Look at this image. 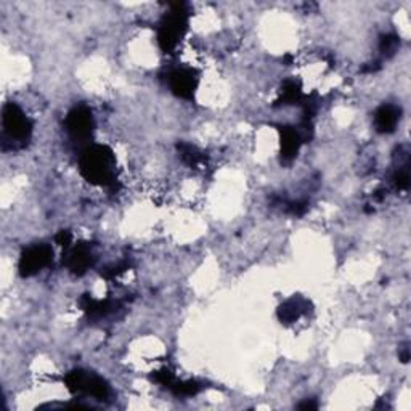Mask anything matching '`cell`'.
<instances>
[{
  "label": "cell",
  "mask_w": 411,
  "mask_h": 411,
  "mask_svg": "<svg viewBox=\"0 0 411 411\" xmlns=\"http://www.w3.org/2000/svg\"><path fill=\"white\" fill-rule=\"evenodd\" d=\"M93 264V254L87 245H77L69 251L66 257V267L74 275H84Z\"/></svg>",
  "instance_id": "cell-8"
},
{
  "label": "cell",
  "mask_w": 411,
  "mask_h": 411,
  "mask_svg": "<svg viewBox=\"0 0 411 411\" xmlns=\"http://www.w3.org/2000/svg\"><path fill=\"white\" fill-rule=\"evenodd\" d=\"M179 149H180L182 160H184L188 166H199L204 160L203 154H201L195 147H191V145L182 143L179 145Z\"/></svg>",
  "instance_id": "cell-14"
},
{
  "label": "cell",
  "mask_w": 411,
  "mask_h": 411,
  "mask_svg": "<svg viewBox=\"0 0 411 411\" xmlns=\"http://www.w3.org/2000/svg\"><path fill=\"white\" fill-rule=\"evenodd\" d=\"M64 384L73 394H87L95 397L98 400L106 399L110 395V386L101 377L82 370L68 373L66 377H64Z\"/></svg>",
  "instance_id": "cell-4"
},
{
  "label": "cell",
  "mask_w": 411,
  "mask_h": 411,
  "mask_svg": "<svg viewBox=\"0 0 411 411\" xmlns=\"http://www.w3.org/2000/svg\"><path fill=\"white\" fill-rule=\"evenodd\" d=\"M154 381L160 382L161 386H166V387H171L175 384V379H174V375H172L171 370H167V368H164V370L158 371L156 375H154Z\"/></svg>",
  "instance_id": "cell-18"
},
{
  "label": "cell",
  "mask_w": 411,
  "mask_h": 411,
  "mask_svg": "<svg viewBox=\"0 0 411 411\" xmlns=\"http://www.w3.org/2000/svg\"><path fill=\"white\" fill-rule=\"evenodd\" d=\"M3 138L12 143V147H23L31 138L32 124L15 103H7L2 110Z\"/></svg>",
  "instance_id": "cell-3"
},
{
  "label": "cell",
  "mask_w": 411,
  "mask_h": 411,
  "mask_svg": "<svg viewBox=\"0 0 411 411\" xmlns=\"http://www.w3.org/2000/svg\"><path fill=\"white\" fill-rule=\"evenodd\" d=\"M394 184L397 186V190H408L410 186V174H408V167H399L397 172L394 174Z\"/></svg>",
  "instance_id": "cell-17"
},
{
  "label": "cell",
  "mask_w": 411,
  "mask_h": 411,
  "mask_svg": "<svg viewBox=\"0 0 411 411\" xmlns=\"http://www.w3.org/2000/svg\"><path fill=\"white\" fill-rule=\"evenodd\" d=\"M308 312V302L302 297H291L278 308V316L283 323H292Z\"/></svg>",
  "instance_id": "cell-11"
},
{
  "label": "cell",
  "mask_w": 411,
  "mask_h": 411,
  "mask_svg": "<svg viewBox=\"0 0 411 411\" xmlns=\"http://www.w3.org/2000/svg\"><path fill=\"white\" fill-rule=\"evenodd\" d=\"M297 408L299 410H316L319 408V405H316V401H314V400H306V401H302V403H299Z\"/></svg>",
  "instance_id": "cell-20"
},
{
  "label": "cell",
  "mask_w": 411,
  "mask_h": 411,
  "mask_svg": "<svg viewBox=\"0 0 411 411\" xmlns=\"http://www.w3.org/2000/svg\"><path fill=\"white\" fill-rule=\"evenodd\" d=\"M64 125H66V132L73 142L86 143L92 137L95 123H93L92 111L86 105H79L69 111Z\"/></svg>",
  "instance_id": "cell-5"
},
{
  "label": "cell",
  "mask_w": 411,
  "mask_h": 411,
  "mask_svg": "<svg viewBox=\"0 0 411 411\" xmlns=\"http://www.w3.org/2000/svg\"><path fill=\"white\" fill-rule=\"evenodd\" d=\"M201 389H203V386H201V382H198V381L175 382V384L171 387V390L174 392L175 395H182V397H191V395H196Z\"/></svg>",
  "instance_id": "cell-15"
},
{
  "label": "cell",
  "mask_w": 411,
  "mask_h": 411,
  "mask_svg": "<svg viewBox=\"0 0 411 411\" xmlns=\"http://www.w3.org/2000/svg\"><path fill=\"white\" fill-rule=\"evenodd\" d=\"M81 307L82 310H86L87 314L92 316H103L113 308L108 301H97V299L90 296H84L81 299Z\"/></svg>",
  "instance_id": "cell-12"
},
{
  "label": "cell",
  "mask_w": 411,
  "mask_h": 411,
  "mask_svg": "<svg viewBox=\"0 0 411 411\" xmlns=\"http://www.w3.org/2000/svg\"><path fill=\"white\" fill-rule=\"evenodd\" d=\"M55 241H57V245H60V246L68 247L69 245H71V241H73V235L69 232L63 230V232L58 233L57 238H55Z\"/></svg>",
  "instance_id": "cell-19"
},
{
  "label": "cell",
  "mask_w": 411,
  "mask_h": 411,
  "mask_svg": "<svg viewBox=\"0 0 411 411\" xmlns=\"http://www.w3.org/2000/svg\"><path fill=\"white\" fill-rule=\"evenodd\" d=\"M400 121V110L394 105H382L375 113V127L379 134H392Z\"/></svg>",
  "instance_id": "cell-9"
},
{
  "label": "cell",
  "mask_w": 411,
  "mask_h": 411,
  "mask_svg": "<svg viewBox=\"0 0 411 411\" xmlns=\"http://www.w3.org/2000/svg\"><path fill=\"white\" fill-rule=\"evenodd\" d=\"M282 158L283 161H292L297 156L302 143V135L294 127H282Z\"/></svg>",
  "instance_id": "cell-10"
},
{
  "label": "cell",
  "mask_w": 411,
  "mask_h": 411,
  "mask_svg": "<svg viewBox=\"0 0 411 411\" xmlns=\"http://www.w3.org/2000/svg\"><path fill=\"white\" fill-rule=\"evenodd\" d=\"M169 86L174 95L190 100L195 95L198 81H196L195 73L190 69H175L169 74Z\"/></svg>",
  "instance_id": "cell-7"
},
{
  "label": "cell",
  "mask_w": 411,
  "mask_h": 411,
  "mask_svg": "<svg viewBox=\"0 0 411 411\" xmlns=\"http://www.w3.org/2000/svg\"><path fill=\"white\" fill-rule=\"evenodd\" d=\"M53 259V249L49 245H34L21 254L20 259V273L21 277H32L47 265H50Z\"/></svg>",
  "instance_id": "cell-6"
},
{
  "label": "cell",
  "mask_w": 411,
  "mask_h": 411,
  "mask_svg": "<svg viewBox=\"0 0 411 411\" xmlns=\"http://www.w3.org/2000/svg\"><path fill=\"white\" fill-rule=\"evenodd\" d=\"M79 169L88 184L111 186L116 182V158L105 145H92L81 153Z\"/></svg>",
  "instance_id": "cell-1"
},
{
  "label": "cell",
  "mask_w": 411,
  "mask_h": 411,
  "mask_svg": "<svg viewBox=\"0 0 411 411\" xmlns=\"http://www.w3.org/2000/svg\"><path fill=\"white\" fill-rule=\"evenodd\" d=\"M400 45V39L395 34H386L379 39V51L382 53V57L389 58L395 53L397 49Z\"/></svg>",
  "instance_id": "cell-16"
},
{
  "label": "cell",
  "mask_w": 411,
  "mask_h": 411,
  "mask_svg": "<svg viewBox=\"0 0 411 411\" xmlns=\"http://www.w3.org/2000/svg\"><path fill=\"white\" fill-rule=\"evenodd\" d=\"M282 101L284 103V105H294V103L302 101L301 86L294 81L284 82L283 90H282Z\"/></svg>",
  "instance_id": "cell-13"
},
{
  "label": "cell",
  "mask_w": 411,
  "mask_h": 411,
  "mask_svg": "<svg viewBox=\"0 0 411 411\" xmlns=\"http://www.w3.org/2000/svg\"><path fill=\"white\" fill-rule=\"evenodd\" d=\"M188 27V13H186L185 3H175L172 5L169 15L164 16L161 21L160 31H158V42L162 51L172 53L179 45L182 37L185 36Z\"/></svg>",
  "instance_id": "cell-2"
}]
</instances>
